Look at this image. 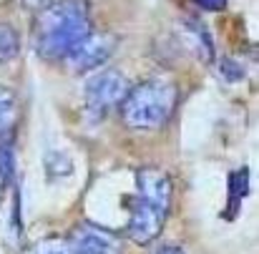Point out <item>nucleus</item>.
<instances>
[{"instance_id": "f257e3e1", "label": "nucleus", "mask_w": 259, "mask_h": 254, "mask_svg": "<svg viewBox=\"0 0 259 254\" xmlns=\"http://www.w3.org/2000/svg\"><path fill=\"white\" fill-rule=\"evenodd\" d=\"M93 33L88 0H56L38 13L33 28L35 53L46 61H66Z\"/></svg>"}, {"instance_id": "f03ea898", "label": "nucleus", "mask_w": 259, "mask_h": 254, "mask_svg": "<svg viewBox=\"0 0 259 254\" xmlns=\"http://www.w3.org/2000/svg\"><path fill=\"white\" fill-rule=\"evenodd\" d=\"M176 86L166 78H149L128 88L121 101V118L134 131H151L164 126L176 108Z\"/></svg>"}, {"instance_id": "7ed1b4c3", "label": "nucleus", "mask_w": 259, "mask_h": 254, "mask_svg": "<svg viewBox=\"0 0 259 254\" xmlns=\"http://www.w3.org/2000/svg\"><path fill=\"white\" fill-rule=\"evenodd\" d=\"M128 93V81L118 71H101L86 81L83 101L86 108L96 116H106L111 108L121 106L123 96Z\"/></svg>"}, {"instance_id": "20e7f679", "label": "nucleus", "mask_w": 259, "mask_h": 254, "mask_svg": "<svg viewBox=\"0 0 259 254\" xmlns=\"http://www.w3.org/2000/svg\"><path fill=\"white\" fill-rule=\"evenodd\" d=\"M136 199L169 214L174 201V181L171 176L159 166H144L136 171Z\"/></svg>"}, {"instance_id": "39448f33", "label": "nucleus", "mask_w": 259, "mask_h": 254, "mask_svg": "<svg viewBox=\"0 0 259 254\" xmlns=\"http://www.w3.org/2000/svg\"><path fill=\"white\" fill-rule=\"evenodd\" d=\"M164 222H166V214L134 199L131 201V217H128V224H126V237L141 247L151 244L154 239H159L161 229H164Z\"/></svg>"}, {"instance_id": "423d86ee", "label": "nucleus", "mask_w": 259, "mask_h": 254, "mask_svg": "<svg viewBox=\"0 0 259 254\" xmlns=\"http://www.w3.org/2000/svg\"><path fill=\"white\" fill-rule=\"evenodd\" d=\"M113 48H116V40L111 35H106V33H91L83 43H78L73 48V53L66 61H68V66L76 73H88V71L101 68L111 58Z\"/></svg>"}, {"instance_id": "0eeeda50", "label": "nucleus", "mask_w": 259, "mask_h": 254, "mask_svg": "<svg viewBox=\"0 0 259 254\" xmlns=\"http://www.w3.org/2000/svg\"><path fill=\"white\" fill-rule=\"evenodd\" d=\"M68 244L73 254H121V239L116 234L88 222L73 227V232L68 234Z\"/></svg>"}, {"instance_id": "6e6552de", "label": "nucleus", "mask_w": 259, "mask_h": 254, "mask_svg": "<svg viewBox=\"0 0 259 254\" xmlns=\"http://www.w3.org/2000/svg\"><path fill=\"white\" fill-rule=\"evenodd\" d=\"M20 121V103L15 91L0 86V139H13Z\"/></svg>"}, {"instance_id": "1a4fd4ad", "label": "nucleus", "mask_w": 259, "mask_h": 254, "mask_svg": "<svg viewBox=\"0 0 259 254\" xmlns=\"http://www.w3.org/2000/svg\"><path fill=\"white\" fill-rule=\"evenodd\" d=\"M15 181V149L13 139H0V189Z\"/></svg>"}, {"instance_id": "9d476101", "label": "nucleus", "mask_w": 259, "mask_h": 254, "mask_svg": "<svg viewBox=\"0 0 259 254\" xmlns=\"http://www.w3.org/2000/svg\"><path fill=\"white\" fill-rule=\"evenodd\" d=\"M18 53H20V38H18L15 28L8 23H0V63L15 61Z\"/></svg>"}, {"instance_id": "9b49d317", "label": "nucleus", "mask_w": 259, "mask_h": 254, "mask_svg": "<svg viewBox=\"0 0 259 254\" xmlns=\"http://www.w3.org/2000/svg\"><path fill=\"white\" fill-rule=\"evenodd\" d=\"M28 254H73V252H71V244H68L66 237L53 234V237H46V239L35 242L28 249Z\"/></svg>"}, {"instance_id": "f8f14e48", "label": "nucleus", "mask_w": 259, "mask_h": 254, "mask_svg": "<svg viewBox=\"0 0 259 254\" xmlns=\"http://www.w3.org/2000/svg\"><path fill=\"white\" fill-rule=\"evenodd\" d=\"M247 189H249V171L239 169L232 174L229 179V191H232V211L237 209V204L247 196Z\"/></svg>"}, {"instance_id": "ddd939ff", "label": "nucleus", "mask_w": 259, "mask_h": 254, "mask_svg": "<svg viewBox=\"0 0 259 254\" xmlns=\"http://www.w3.org/2000/svg\"><path fill=\"white\" fill-rule=\"evenodd\" d=\"M222 76L224 78H229V81H239V78H244V71L239 68V66H234L232 61H222Z\"/></svg>"}, {"instance_id": "4468645a", "label": "nucleus", "mask_w": 259, "mask_h": 254, "mask_svg": "<svg viewBox=\"0 0 259 254\" xmlns=\"http://www.w3.org/2000/svg\"><path fill=\"white\" fill-rule=\"evenodd\" d=\"M201 10H209V13H219L227 8V0H194Z\"/></svg>"}, {"instance_id": "2eb2a0df", "label": "nucleus", "mask_w": 259, "mask_h": 254, "mask_svg": "<svg viewBox=\"0 0 259 254\" xmlns=\"http://www.w3.org/2000/svg\"><path fill=\"white\" fill-rule=\"evenodd\" d=\"M28 10H33V13H40V10H46L48 5H53L56 0H20Z\"/></svg>"}, {"instance_id": "dca6fc26", "label": "nucleus", "mask_w": 259, "mask_h": 254, "mask_svg": "<svg viewBox=\"0 0 259 254\" xmlns=\"http://www.w3.org/2000/svg\"><path fill=\"white\" fill-rule=\"evenodd\" d=\"M159 254H184V249H179V247H164Z\"/></svg>"}]
</instances>
